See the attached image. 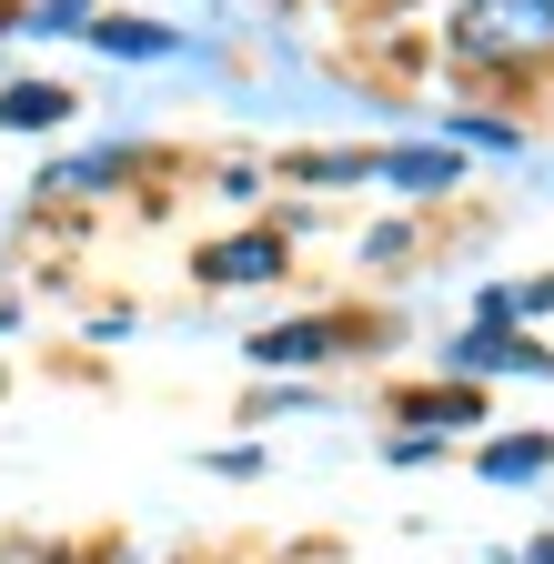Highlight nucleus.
Returning a JSON list of instances; mask_svg holds the SVG:
<instances>
[{"mask_svg":"<svg viewBox=\"0 0 554 564\" xmlns=\"http://www.w3.org/2000/svg\"><path fill=\"white\" fill-rule=\"evenodd\" d=\"M283 262H293V242L283 232H232V242H213L192 272L213 282V293H252V282H283Z\"/></svg>","mask_w":554,"mask_h":564,"instance_id":"20e7f679","label":"nucleus"},{"mask_svg":"<svg viewBox=\"0 0 554 564\" xmlns=\"http://www.w3.org/2000/svg\"><path fill=\"white\" fill-rule=\"evenodd\" d=\"M11 323H21V313H11V303H0V333H11Z\"/></svg>","mask_w":554,"mask_h":564,"instance_id":"2eb2a0df","label":"nucleus"},{"mask_svg":"<svg viewBox=\"0 0 554 564\" xmlns=\"http://www.w3.org/2000/svg\"><path fill=\"white\" fill-rule=\"evenodd\" d=\"M495 564H554V534H534L524 554H495Z\"/></svg>","mask_w":554,"mask_h":564,"instance_id":"4468645a","label":"nucleus"},{"mask_svg":"<svg viewBox=\"0 0 554 564\" xmlns=\"http://www.w3.org/2000/svg\"><path fill=\"white\" fill-rule=\"evenodd\" d=\"M454 51L464 61H495V70L544 61L554 51V11H534V0H464V11H454Z\"/></svg>","mask_w":554,"mask_h":564,"instance_id":"f257e3e1","label":"nucleus"},{"mask_svg":"<svg viewBox=\"0 0 554 564\" xmlns=\"http://www.w3.org/2000/svg\"><path fill=\"white\" fill-rule=\"evenodd\" d=\"M454 141H413V152H373V182H393V192H454Z\"/></svg>","mask_w":554,"mask_h":564,"instance_id":"39448f33","label":"nucleus"},{"mask_svg":"<svg viewBox=\"0 0 554 564\" xmlns=\"http://www.w3.org/2000/svg\"><path fill=\"white\" fill-rule=\"evenodd\" d=\"M444 131L474 141V152H514V131H504V121H444Z\"/></svg>","mask_w":554,"mask_h":564,"instance_id":"9b49d317","label":"nucleus"},{"mask_svg":"<svg viewBox=\"0 0 554 564\" xmlns=\"http://www.w3.org/2000/svg\"><path fill=\"white\" fill-rule=\"evenodd\" d=\"M444 423H484L474 383H434V393H403V434H444Z\"/></svg>","mask_w":554,"mask_h":564,"instance_id":"6e6552de","label":"nucleus"},{"mask_svg":"<svg viewBox=\"0 0 554 564\" xmlns=\"http://www.w3.org/2000/svg\"><path fill=\"white\" fill-rule=\"evenodd\" d=\"M444 373L454 383H484V373H524V383H554V352L524 333V323H464L444 343Z\"/></svg>","mask_w":554,"mask_h":564,"instance_id":"f03ea898","label":"nucleus"},{"mask_svg":"<svg viewBox=\"0 0 554 564\" xmlns=\"http://www.w3.org/2000/svg\"><path fill=\"white\" fill-rule=\"evenodd\" d=\"M131 162H142V152H131V141H111V152H82V162H61V172H41V192H101V182H121Z\"/></svg>","mask_w":554,"mask_h":564,"instance_id":"9d476101","label":"nucleus"},{"mask_svg":"<svg viewBox=\"0 0 554 564\" xmlns=\"http://www.w3.org/2000/svg\"><path fill=\"white\" fill-rule=\"evenodd\" d=\"M202 464H213V474H232V484H242V474H262V444H222V454H202Z\"/></svg>","mask_w":554,"mask_h":564,"instance_id":"ddd939ff","label":"nucleus"},{"mask_svg":"<svg viewBox=\"0 0 554 564\" xmlns=\"http://www.w3.org/2000/svg\"><path fill=\"white\" fill-rule=\"evenodd\" d=\"M434 454H444V434H393L383 444V464H434Z\"/></svg>","mask_w":554,"mask_h":564,"instance_id":"f8f14e48","label":"nucleus"},{"mask_svg":"<svg viewBox=\"0 0 554 564\" xmlns=\"http://www.w3.org/2000/svg\"><path fill=\"white\" fill-rule=\"evenodd\" d=\"M534 11H554V0H534Z\"/></svg>","mask_w":554,"mask_h":564,"instance_id":"dca6fc26","label":"nucleus"},{"mask_svg":"<svg viewBox=\"0 0 554 564\" xmlns=\"http://www.w3.org/2000/svg\"><path fill=\"white\" fill-rule=\"evenodd\" d=\"M82 41H91V51H111V61H172V51H182L162 21H82Z\"/></svg>","mask_w":554,"mask_h":564,"instance_id":"1a4fd4ad","label":"nucleus"},{"mask_svg":"<svg viewBox=\"0 0 554 564\" xmlns=\"http://www.w3.org/2000/svg\"><path fill=\"white\" fill-rule=\"evenodd\" d=\"M82 101L61 91V82H0V131H61Z\"/></svg>","mask_w":554,"mask_h":564,"instance_id":"423d86ee","label":"nucleus"},{"mask_svg":"<svg viewBox=\"0 0 554 564\" xmlns=\"http://www.w3.org/2000/svg\"><path fill=\"white\" fill-rule=\"evenodd\" d=\"M474 474H484V484H544V474H554V434H504V444H484Z\"/></svg>","mask_w":554,"mask_h":564,"instance_id":"0eeeda50","label":"nucleus"},{"mask_svg":"<svg viewBox=\"0 0 554 564\" xmlns=\"http://www.w3.org/2000/svg\"><path fill=\"white\" fill-rule=\"evenodd\" d=\"M333 352H343V323H333V313H303V323H262V333L242 343V364H252V373H323Z\"/></svg>","mask_w":554,"mask_h":564,"instance_id":"7ed1b4c3","label":"nucleus"}]
</instances>
